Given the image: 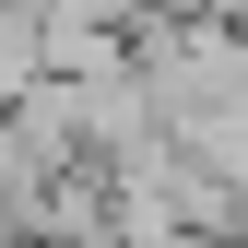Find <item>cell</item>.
Returning <instances> with one entry per match:
<instances>
[{
    "label": "cell",
    "instance_id": "obj_1",
    "mask_svg": "<svg viewBox=\"0 0 248 248\" xmlns=\"http://www.w3.org/2000/svg\"><path fill=\"white\" fill-rule=\"evenodd\" d=\"M213 12H225V24H236V36H248V0H213Z\"/></svg>",
    "mask_w": 248,
    "mask_h": 248
}]
</instances>
